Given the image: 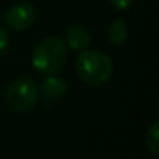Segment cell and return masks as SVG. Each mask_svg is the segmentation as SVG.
<instances>
[{"instance_id": "obj_1", "label": "cell", "mask_w": 159, "mask_h": 159, "mask_svg": "<svg viewBox=\"0 0 159 159\" xmlns=\"http://www.w3.org/2000/svg\"><path fill=\"white\" fill-rule=\"evenodd\" d=\"M67 61V45L58 36H47L33 50V66L44 75L58 73Z\"/></svg>"}, {"instance_id": "obj_5", "label": "cell", "mask_w": 159, "mask_h": 159, "mask_svg": "<svg viewBox=\"0 0 159 159\" xmlns=\"http://www.w3.org/2000/svg\"><path fill=\"white\" fill-rule=\"evenodd\" d=\"M91 44V33L88 28H84L80 24H72L66 30V45H69L72 50H84Z\"/></svg>"}, {"instance_id": "obj_7", "label": "cell", "mask_w": 159, "mask_h": 159, "mask_svg": "<svg viewBox=\"0 0 159 159\" xmlns=\"http://www.w3.org/2000/svg\"><path fill=\"white\" fill-rule=\"evenodd\" d=\"M128 38V28L123 19H116L109 30H108V39L114 44V45H122Z\"/></svg>"}, {"instance_id": "obj_9", "label": "cell", "mask_w": 159, "mask_h": 159, "mask_svg": "<svg viewBox=\"0 0 159 159\" xmlns=\"http://www.w3.org/2000/svg\"><path fill=\"white\" fill-rule=\"evenodd\" d=\"M8 42H10V39H8L7 30L0 27V58L5 55V52H7V48H8Z\"/></svg>"}, {"instance_id": "obj_6", "label": "cell", "mask_w": 159, "mask_h": 159, "mask_svg": "<svg viewBox=\"0 0 159 159\" xmlns=\"http://www.w3.org/2000/svg\"><path fill=\"white\" fill-rule=\"evenodd\" d=\"M66 92H67V83L62 78L55 76V75H48L42 81L41 89H39V94H42V97L50 102H56L62 98Z\"/></svg>"}, {"instance_id": "obj_3", "label": "cell", "mask_w": 159, "mask_h": 159, "mask_svg": "<svg viewBox=\"0 0 159 159\" xmlns=\"http://www.w3.org/2000/svg\"><path fill=\"white\" fill-rule=\"evenodd\" d=\"M5 98L8 106L16 112H27L34 108L39 100V88L31 78L22 76L11 81L7 88Z\"/></svg>"}, {"instance_id": "obj_2", "label": "cell", "mask_w": 159, "mask_h": 159, "mask_svg": "<svg viewBox=\"0 0 159 159\" xmlns=\"http://www.w3.org/2000/svg\"><path fill=\"white\" fill-rule=\"evenodd\" d=\"M76 73L88 84H105L112 75V61L100 50H84L76 59Z\"/></svg>"}, {"instance_id": "obj_10", "label": "cell", "mask_w": 159, "mask_h": 159, "mask_svg": "<svg viewBox=\"0 0 159 159\" xmlns=\"http://www.w3.org/2000/svg\"><path fill=\"white\" fill-rule=\"evenodd\" d=\"M109 2H111L117 10H128V8L134 3V0H109Z\"/></svg>"}, {"instance_id": "obj_4", "label": "cell", "mask_w": 159, "mask_h": 159, "mask_svg": "<svg viewBox=\"0 0 159 159\" xmlns=\"http://www.w3.org/2000/svg\"><path fill=\"white\" fill-rule=\"evenodd\" d=\"M36 20V10L27 2L11 5L5 11V22L13 30H25Z\"/></svg>"}, {"instance_id": "obj_8", "label": "cell", "mask_w": 159, "mask_h": 159, "mask_svg": "<svg viewBox=\"0 0 159 159\" xmlns=\"http://www.w3.org/2000/svg\"><path fill=\"white\" fill-rule=\"evenodd\" d=\"M145 145L147 148L153 153V154H157L159 153V123L154 122L150 129L147 131V136H145Z\"/></svg>"}]
</instances>
